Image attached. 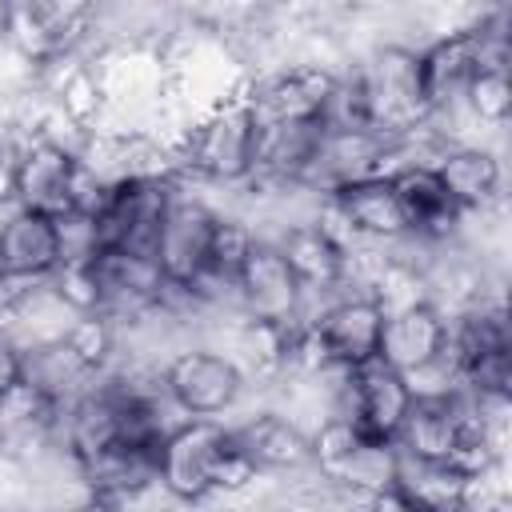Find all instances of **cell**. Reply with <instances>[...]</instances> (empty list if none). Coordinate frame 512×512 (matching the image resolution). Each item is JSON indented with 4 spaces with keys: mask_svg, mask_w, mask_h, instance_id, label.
I'll return each mask as SVG.
<instances>
[{
    "mask_svg": "<svg viewBox=\"0 0 512 512\" xmlns=\"http://www.w3.org/2000/svg\"><path fill=\"white\" fill-rule=\"evenodd\" d=\"M472 416H476L472 400L460 388H452V392H412V404H408L404 424H400L392 444L404 456L452 464Z\"/></svg>",
    "mask_w": 512,
    "mask_h": 512,
    "instance_id": "15",
    "label": "cell"
},
{
    "mask_svg": "<svg viewBox=\"0 0 512 512\" xmlns=\"http://www.w3.org/2000/svg\"><path fill=\"white\" fill-rule=\"evenodd\" d=\"M448 364L460 392L468 396H508L512 376V340L504 308H468L460 320H448Z\"/></svg>",
    "mask_w": 512,
    "mask_h": 512,
    "instance_id": "9",
    "label": "cell"
},
{
    "mask_svg": "<svg viewBox=\"0 0 512 512\" xmlns=\"http://www.w3.org/2000/svg\"><path fill=\"white\" fill-rule=\"evenodd\" d=\"M88 16L92 12L84 4H8L4 36H12L28 56H56L80 36Z\"/></svg>",
    "mask_w": 512,
    "mask_h": 512,
    "instance_id": "23",
    "label": "cell"
},
{
    "mask_svg": "<svg viewBox=\"0 0 512 512\" xmlns=\"http://www.w3.org/2000/svg\"><path fill=\"white\" fill-rule=\"evenodd\" d=\"M156 460H160V448L112 444V448L80 460L76 468L84 476L88 496H100V500H112V504H128V500H136L140 492H148L156 484Z\"/></svg>",
    "mask_w": 512,
    "mask_h": 512,
    "instance_id": "19",
    "label": "cell"
},
{
    "mask_svg": "<svg viewBox=\"0 0 512 512\" xmlns=\"http://www.w3.org/2000/svg\"><path fill=\"white\" fill-rule=\"evenodd\" d=\"M4 28H8V4H0V36H4Z\"/></svg>",
    "mask_w": 512,
    "mask_h": 512,
    "instance_id": "27",
    "label": "cell"
},
{
    "mask_svg": "<svg viewBox=\"0 0 512 512\" xmlns=\"http://www.w3.org/2000/svg\"><path fill=\"white\" fill-rule=\"evenodd\" d=\"M396 444L364 436L348 420L332 416L312 432V468L320 480L352 492L356 500H376L396 488Z\"/></svg>",
    "mask_w": 512,
    "mask_h": 512,
    "instance_id": "7",
    "label": "cell"
},
{
    "mask_svg": "<svg viewBox=\"0 0 512 512\" xmlns=\"http://www.w3.org/2000/svg\"><path fill=\"white\" fill-rule=\"evenodd\" d=\"M256 140H260V124L248 100L232 96L188 128V136L180 140L176 164L200 180L236 184V180H248L256 168Z\"/></svg>",
    "mask_w": 512,
    "mask_h": 512,
    "instance_id": "6",
    "label": "cell"
},
{
    "mask_svg": "<svg viewBox=\"0 0 512 512\" xmlns=\"http://www.w3.org/2000/svg\"><path fill=\"white\" fill-rule=\"evenodd\" d=\"M480 124H504L512 112V80H508V64H484L476 72V80L464 92V104Z\"/></svg>",
    "mask_w": 512,
    "mask_h": 512,
    "instance_id": "25",
    "label": "cell"
},
{
    "mask_svg": "<svg viewBox=\"0 0 512 512\" xmlns=\"http://www.w3.org/2000/svg\"><path fill=\"white\" fill-rule=\"evenodd\" d=\"M340 80L320 64H292L268 72L244 96L256 124H324L336 104Z\"/></svg>",
    "mask_w": 512,
    "mask_h": 512,
    "instance_id": "12",
    "label": "cell"
},
{
    "mask_svg": "<svg viewBox=\"0 0 512 512\" xmlns=\"http://www.w3.org/2000/svg\"><path fill=\"white\" fill-rule=\"evenodd\" d=\"M432 168L460 212H480V208L496 204L500 184H504L500 160L488 148H472V144H456V148L436 152Z\"/></svg>",
    "mask_w": 512,
    "mask_h": 512,
    "instance_id": "22",
    "label": "cell"
},
{
    "mask_svg": "<svg viewBox=\"0 0 512 512\" xmlns=\"http://www.w3.org/2000/svg\"><path fill=\"white\" fill-rule=\"evenodd\" d=\"M376 356L392 372H400L412 384V392H452V388H460L456 372L448 364V320L428 300L384 312Z\"/></svg>",
    "mask_w": 512,
    "mask_h": 512,
    "instance_id": "4",
    "label": "cell"
},
{
    "mask_svg": "<svg viewBox=\"0 0 512 512\" xmlns=\"http://www.w3.org/2000/svg\"><path fill=\"white\" fill-rule=\"evenodd\" d=\"M304 284V292H332L348 276V252L344 240L328 224H296L280 244H276Z\"/></svg>",
    "mask_w": 512,
    "mask_h": 512,
    "instance_id": "21",
    "label": "cell"
},
{
    "mask_svg": "<svg viewBox=\"0 0 512 512\" xmlns=\"http://www.w3.org/2000/svg\"><path fill=\"white\" fill-rule=\"evenodd\" d=\"M340 376V408L336 416L348 420L352 428H360L364 436H376V440H396L400 424H404V412L412 404V384L392 372L380 356L376 360H364L348 372H336Z\"/></svg>",
    "mask_w": 512,
    "mask_h": 512,
    "instance_id": "13",
    "label": "cell"
},
{
    "mask_svg": "<svg viewBox=\"0 0 512 512\" xmlns=\"http://www.w3.org/2000/svg\"><path fill=\"white\" fill-rule=\"evenodd\" d=\"M72 512H124V504H112V500H100V496H88L84 504H76Z\"/></svg>",
    "mask_w": 512,
    "mask_h": 512,
    "instance_id": "26",
    "label": "cell"
},
{
    "mask_svg": "<svg viewBox=\"0 0 512 512\" xmlns=\"http://www.w3.org/2000/svg\"><path fill=\"white\" fill-rule=\"evenodd\" d=\"M328 208L344 224L348 236H364V240H404L408 236L388 176H364V180L336 188L328 196Z\"/></svg>",
    "mask_w": 512,
    "mask_h": 512,
    "instance_id": "18",
    "label": "cell"
},
{
    "mask_svg": "<svg viewBox=\"0 0 512 512\" xmlns=\"http://www.w3.org/2000/svg\"><path fill=\"white\" fill-rule=\"evenodd\" d=\"M400 452V448H396ZM476 480L460 476L452 464L440 460H416V456H396V496L416 504V508H432V512H464L468 496H472Z\"/></svg>",
    "mask_w": 512,
    "mask_h": 512,
    "instance_id": "24",
    "label": "cell"
},
{
    "mask_svg": "<svg viewBox=\"0 0 512 512\" xmlns=\"http://www.w3.org/2000/svg\"><path fill=\"white\" fill-rule=\"evenodd\" d=\"M172 192H176L172 176H120L104 184L96 208L88 212L96 248H116L156 260V236L172 204Z\"/></svg>",
    "mask_w": 512,
    "mask_h": 512,
    "instance_id": "5",
    "label": "cell"
},
{
    "mask_svg": "<svg viewBox=\"0 0 512 512\" xmlns=\"http://www.w3.org/2000/svg\"><path fill=\"white\" fill-rule=\"evenodd\" d=\"M392 180L400 216H404V232L416 240H440L460 224V208L452 204L448 188L440 184L432 160H404L396 168L384 172Z\"/></svg>",
    "mask_w": 512,
    "mask_h": 512,
    "instance_id": "17",
    "label": "cell"
},
{
    "mask_svg": "<svg viewBox=\"0 0 512 512\" xmlns=\"http://www.w3.org/2000/svg\"><path fill=\"white\" fill-rule=\"evenodd\" d=\"M88 272H92V288H96V316L108 324L124 320V316H144V312L160 308L168 296V284L152 256L96 248L88 256Z\"/></svg>",
    "mask_w": 512,
    "mask_h": 512,
    "instance_id": "14",
    "label": "cell"
},
{
    "mask_svg": "<svg viewBox=\"0 0 512 512\" xmlns=\"http://www.w3.org/2000/svg\"><path fill=\"white\" fill-rule=\"evenodd\" d=\"M240 452L248 456V464L260 472H292V468H312V436L300 432L288 416L264 412L252 416L248 424L232 428Z\"/></svg>",
    "mask_w": 512,
    "mask_h": 512,
    "instance_id": "20",
    "label": "cell"
},
{
    "mask_svg": "<svg viewBox=\"0 0 512 512\" xmlns=\"http://www.w3.org/2000/svg\"><path fill=\"white\" fill-rule=\"evenodd\" d=\"M216 228H220V212L208 200H200L196 192H184V188L172 192V204H168L160 236H156V264H160L168 292H180L192 300L204 296Z\"/></svg>",
    "mask_w": 512,
    "mask_h": 512,
    "instance_id": "8",
    "label": "cell"
},
{
    "mask_svg": "<svg viewBox=\"0 0 512 512\" xmlns=\"http://www.w3.org/2000/svg\"><path fill=\"white\" fill-rule=\"evenodd\" d=\"M64 264V240L60 220L12 208L0 220V280H52Z\"/></svg>",
    "mask_w": 512,
    "mask_h": 512,
    "instance_id": "16",
    "label": "cell"
},
{
    "mask_svg": "<svg viewBox=\"0 0 512 512\" xmlns=\"http://www.w3.org/2000/svg\"><path fill=\"white\" fill-rule=\"evenodd\" d=\"M104 184L84 168V160L56 144V140H28L16 148V168H12V204L24 212H40L52 220L64 216H88L100 200Z\"/></svg>",
    "mask_w": 512,
    "mask_h": 512,
    "instance_id": "3",
    "label": "cell"
},
{
    "mask_svg": "<svg viewBox=\"0 0 512 512\" xmlns=\"http://www.w3.org/2000/svg\"><path fill=\"white\" fill-rule=\"evenodd\" d=\"M232 296L240 300L244 316L260 328H292L304 320V284L288 268L284 252L272 240H252L232 280Z\"/></svg>",
    "mask_w": 512,
    "mask_h": 512,
    "instance_id": "11",
    "label": "cell"
},
{
    "mask_svg": "<svg viewBox=\"0 0 512 512\" xmlns=\"http://www.w3.org/2000/svg\"><path fill=\"white\" fill-rule=\"evenodd\" d=\"M432 112L420 84V56L412 48H376L348 80H340L336 104L328 124L364 128L388 144L408 140L412 132L428 128Z\"/></svg>",
    "mask_w": 512,
    "mask_h": 512,
    "instance_id": "1",
    "label": "cell"
},
{
    "mask_svg": "<svg viewBox=\"0 0 512 512\" xmlns=\"http://www.w3.org/2000/svg\"><path fill=\"white\" fill-rule=\"evenodd\" d=\"M256 480V468L240 452L236 436L220 420H180L156 460V484L180 504H204L216 492H240Z\"/></svg>",
    "mask_w": 512,
    "mask_h": 512,
    "instance_id": "2",
    "label": "cell"
},
{
    "mask_svg": "<svg viewBox=\"0 0 512 512\" xmlns=\"http://www.w3.org/2000/svg\"><path fill=\"white\" fill-rule=\"evenodd\" d=\"M160 384L184 420H220L244 392V368L224 352L188 348L164 364Z\"/></svg>",
    "mask_w": 512,
    "mask_h": 512,
    "instance_id": "10",
    "label": "cell"
}]
</instances>
